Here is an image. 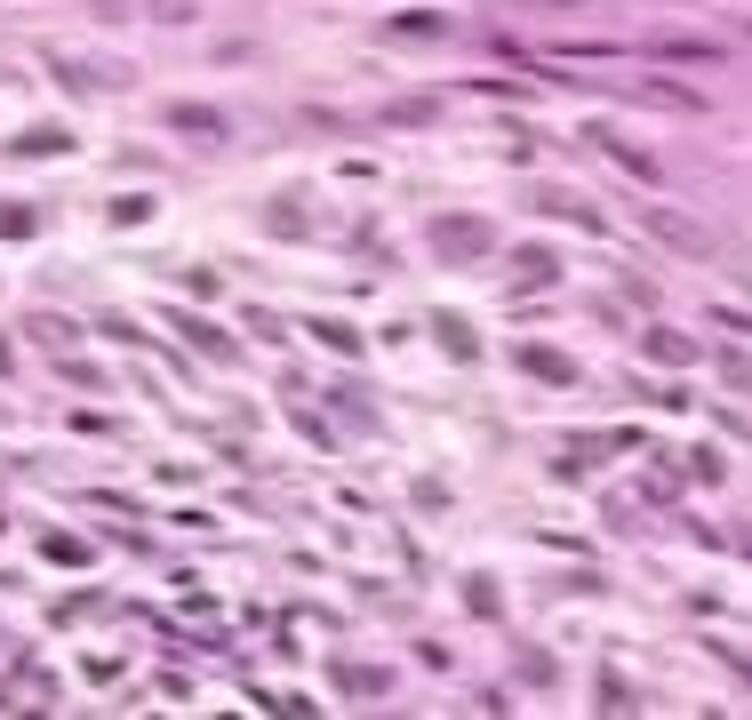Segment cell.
Returning <instances> with one entry per match:
<instances>
[{
    "label": "cell",
    "mask_w": 752,
    "mask_h": 720,
    "mask_svg": "<svg viewBox=\"0 0 752 720\" xmlns=\"http://www.w3.org/2000/svg\"><path fill=\"white\" fill-rule=\"evenodd\" d=\"M393 32H408V41H425V32H449V17H432V9H417V17H393Z\"/></svg>",
    "instance_id": "obj_7"
},
{
    "label": "cell",
    "mask_w": 752,
    "mask_h": 720,
    "mask_svg": "<svg viewBox=\"0 0 752 720\" xmlns=\"http://www.w3.org/2000/svg\"><path fill=\"white\" fill-rule=\"evenodd\" d=\"M168 128H185V136H200V145H217V136H224V113H217V105H168Z\"/></svg>",
    "instance_id": "obj_3"
},
{
    "label": "cell",
    "mask_w": 752,
    "mask_h": 720,
    "mask_svg": "<svg viewBox=\"0 0 752 720\" xmlns=\"http://www.w3.org/2000/svg\"><path fill=\"white\" fill-rule=\"evenodd\" d=\"M521 368H536V376H553V385H576V368H568L561 353H544V345H529V353H521Z\"/></svg>",
    "instance_id": "obj_4"
},
{
    "label": "cell",
    "mask_w": 752,
    "mask_h": 720,
    "mask_svg": "<svg viewBox=\"0 0 752 720\" xmlns=\"http://www.w3.org/2000/svg\"><path fill=\"white\" fill-rule=\"evenodd\" d=\"M432 249L449 264H481L497 249V225H481V217H432Z\"/></svg>",
    "instance_id": "obj_1"
},
{
    "label": "cell",
    "mask_w": 752,
    "mask_h": 720,
    "mask_svg": "<svg viewBox=\"0 0 752 720\" xmlns=\"http://www.w3.org/2000/svg\"><path fill=\"white\" fill-rule=\"evenodd\" d=\"M657 56H689V64H712L721 49H712V41H657Z\"/></svg>",
    "instance_id": "obj_8"
},
{
    "label": "cell",
    "mask_w": 752,
    "mask_h": 720,
    "mask_svg": "<svg viewBox=\"0 0 752 720\" xmlns=\"http://www.w3.org/2000/svg\"><path fill=\"white\" fill-rule=\"evenodd\" d=\"M600 145H608V153H617V160L633 168V177H640V185H657V160H640V153L625 145V136H600Z\"/></svg>",
    "instance_id": "obj_6"
},
{
    "label": "cell",
    "mask_w": 752,
    "mask_h": 720,
    "mask_svg": "<svg viewBox=\"0 0 752 720\" xmlns=\"http://www.w3.org/2000/svg\"><path fill=\"white\" fill-rule=\"evenodd\" d=\"M640 225L665 240V249H680V257H712V232L704 225H689V217H672V209H640Z\"/></svg>",
    "instance_id": "obj_2"
},
{
    "label": "cell",
    "mask_w": 752,
    "mask_h": 720,
    "mask_svg": "<svg viewBox=\"0 0 752 720\" xmlns=\"http://www.w3.org/2000/svg\"><path fill=\"white\" fill-rule=\"evenodd\" d=\"M648 353H665V361H689V336H672V328H648Z\"/></svg>",
    "instance_id": "obj_9"
},
{
    "label": "cell",
    "mask_w": 752,
    "mask_h": 720,
    "mask_svg": "<svg viewBox=\"0 0 752 720\" xmlns=\"http://www.w3.org/2000/svg\"><path fill=\"white\" fill-rule=\"evenodd\" d=\"M440 113V96H400V105H385L376 121H432Z\"/></svg>",
    "instance_id": "obj_5"
},
{
    "label": "cell",
    "mask_w": 752,
    "mask_h": 720,
    "mask_svg": "<svg viewBox=\"0 0 752 720\" xmlns=\"http://www.w3.org/2000/svg\"><path fill=\"white\" fill-rule=\"evenodd\" d=\"M521 281H529V289L553 281V257H544V249H521Z\"/></svg>",
    "instance_id": "obj_10"
}]
</instances>
